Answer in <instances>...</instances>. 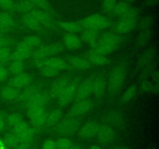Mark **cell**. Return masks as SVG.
<instances>
[{
  "mask_svg": "<svg viewBox=\"0 0 159 149\" xmlns=\"http://www.w3.org/2000/svg\"><path fill=\"white\" fill-rule=\"evenodd\" d=\"M99 141L103 144H111L116 138V132L114 129L107 124L99 126L97 131Z\"/></svg>",
  "mask_w": 159,
  "mask_h": 149,
  "instance_id": "9c48e42d",
  "label": "cell"
},
{
  "mask_svg": "<svg viewBox=\"0 0 159 149\" xmlns=\"http://www.w3.org/2000/svg\"><path fill=\"white\" fill-rule=\"evenodd\" d=\"M92 106H93V102L88 99L77 101L76 103L73 106V114L76 116H82L90 110Z\"/></svg>",
  "mask_w": 159,
  "mask_h": 149,
  "instance_id": "9a60e30c",
  "label": "cell"
},
{
  "mask_svg": "<svg viewBox=\"0 0 159 149\" xmlns=\"http://www.w3.org/2000/svg\"><path fill=\"white\" fill-rule=\"evenodd\" d=\"M5 128V122H4V120H3L2 116L0 114V132Z\"/></svg>",
  "mask_w": 159,
  "mask_h": 149,
  "instance_id": "681fc988",
  "label": "cell"
},
{
  "mask_svg": "<svg viewBox=\"0 0 159 149\" xmlns=\"http://www.w3.org/2000/svg\"><path fill=\"white\" fill-rule=\"evenodd\" d=\"M37 92H38V90H37L36 88H34V87L33 86L27 87V88H25L21 93L19 94L20 102L26 106V104L28 103V102L32 99L33 96H34Z\"/></svg>",
  "mask_w": 159,
  "mask_h": 149,
  "instance_id": "4dcf8cb0",
  "label": "cell"
},
{
  "mask_svg": "<svg viewBox=\"0 0 159 149\" xmlns=\"http://www.w3.org/2000/svg\"><path fill=\"white\" fill-rule=\"evenodd\" d=\"M64 47L60 43H51L48 45H43L37 48L36 52L44 57H50L51 56H56L63 51Z\"/></svg>",
  "mask_w": 159,
  "mask_h": 149,
  "instance_id": "30bf717a",
  "label": "cell"
},
{
  "mask_svg": "<svg viewBox=\"0 0 159 149\" xmlns=\"http://www.w3.org/2000/svg\"><path fill=\"white\" fill-rule=\"evenodd\" d=\"M68 64L71 68L77 70H86L91 66V64L87 59L79 57H71L68 58Z\"/></svg>",
  "mask_w": 159,
  "mask_h": 149,
  "instance_id": "ac0fdd59",
  "label": "cell"
},
{
  "mask_svg": "<svg viewBox=\"0 0 159 149\" xmlns=\"http://www.w3.org/2000/svg\"><path fill=\"white\" fill-rule=\"evenodd\" d=\"M15 148L16 149H30V147L29 144H22V143H20V144H19Z\"/></svg>",
  "mask_w": 159,
  "mask_h": 149,
  "instance_id": "c3c4849f",
  "label": "cell"
},
{
  "mask_svg": "<svg viewBox=\"0 0 159 149\" xmlns=\"http://www.w3.org/2000/svg\"><path fill=\"white\" fill-rule=\"evenodd\" d=\"M22 24L26 28L34 30H37L40 28V24L38 22L34 19V17L30 13H25L22 16L20 19Z\"/></svg>",
  "mask_w": 159,
  "mask_h": 149,
  "instance_id": "4316f807",
  "label": "cell"
},
{
  "mask_svg": "<svg viewBox=\"0 0 159 149\" xmlns=\"http://www.w3.org/2000/svg\"><path fill=\"white\" fill-rule=\"evenodd\" d=\"M30 56L31 54H28V53L16 49L13 52L10 53L9 60L12 61H24L26 58L30 57Z\"/></svg>",
  "mask_w": 159,
  "mask_h": 149,
  "instance_id": "836d02e7",
  "label": "cell"
},
{
  "mask_svg": "<svg viewBox=\"0 0 159 149\" xmlns=\"http://www.w3.org/2000/svg\"><path fill=\"white\" fill-rule=\"evenodd\" d=\"M0 7L6 10L15 9V3L13 0H0Z\"/></svg>",
  "mask_w": 159,
  "mask_h": 149,
  "instance_id": "b9f144b4",
  "label": "cell"
},
{
  "mask_svg": "<svg viewBox=\"0 0 159 149\" xmlns=\"http://www.w3.org/2000/svg\"><path fill=\"white\" fill-rule=\"evenodd\" d=\"M2 36H4V34H3V33H2V32H0V37H2Z\"/></svg>",
  "mask_w": 159,
  "mask_h": 149,
  "instance_id": "11a10c76",
  "label": "cell"
},
{
  "mask_svg": "<svg viewBox=\"0 0 159 149\" xmlns=\"http://www.w3.org/2000/svg\"><path fill=\"white\" fill-rule=\"evenodd\" d=\"M86 58L90 64L97 65V66H103V65H107L109 62V59L106 56L95 54V53H92L90 51L87 54Z\"/></svg>",
  "mask_w": 159,
  "mask_h": 149,
  "instance_id": "83f0119b",
  "label": "cell"
},
{
  "mask_svg": "<svg viewBox=\"0 0 159 149\" xmlns=\"http://www.w3.org/2000/svg\"><path fill=\"white\" fill-rule=\"evenodd\" d=\"M43 149H57L56 143L52 140H46L43 144Z\"/></svg>",
  "mask_w": 159,
  "mask_h": 149,
  "instance_id": "7dc6e473",
  "label": "cell"
},
{
  "mask_svg": "<svg viewBox=\"0 0 159 149\" xmlns=\"http://www.w3.org/2000/svg\"><path fill=\"white\" fill-rule=\"evenodd\" d=\"M89 149H102V148L97 145H92L91 147H89Z\"/></svg>",
  "mask_w": 159,
  "mask_h": 149,
  "instance_id": "f907efd6",
  "label": "cell"
},
{
  "mask_svg": "<svg viewBox=\"0 0 159 149\" xmlns=\"http://www.w3.org/2000/svg\"><path fill=\"white\" fill-rule=\"evenodd\" d=\"M1 50H2V47H0V51H1Z\"/></svg>",
  "mask_w": 159,
  "mask_h": 149,
  "instance_id": "680465c9",
  "label": "cell"
},
{
  "mask_svg": "<svg viewBox=\"0 0 159 149\" xmlns=\"http://www.w3.org/2000/svg\"><path fill=\"white\" fill-rule=\"evenodd\" d=\"M92 86H93V93L96 96H101L104 94L107 88V82L102 77H97L92 80Z\"/></svg>",
  "mask_w": 159,
  "mask_h": 149,
  "instance_id": "44dd1931",
  "label": "cell"
},
{
  "mask_svg": "<svg viewBox=\"0 0 159 149\" xmlns=\"http://www.w3.org/2000/svg\"><path fill=\"white\" fill-rule=\"evenodd\" d=\"M55 143L57 149H68L72 145V143H71V140L67 138H60Z\"/></svg>",
  "mask_w": 159,
  "mask_h": 149,
  "instance_id": "ab89813d",
  "label": "cell"
},
{
  "mask_svg": "<svg viewBox=\"0 0 159 149\" xmlns=\"http://www.w3.org/2000/svg\"><path fill=\"white\" fill-rule=\"evenodd\" d=\"M92 93H93L92 80L84 81L79 85V86H78L75 98L77 101L87 99L91 96Z\"/></svg>",
  "mask_w": 159,
  "mask_h": 149,
  "instance_id": "8fae6325",
  "label": "cell"
},
{
  "mask_svg": "<svg viewBox=\"0 0 159 149\" xmlns=\"http://www.w3.org/2000/svg\"><path fill=\"white\" fill-rule=\"evenodd\" d=\"M44 64L56 68V69H57L58 71H61V70L69 71V70L72 69V68H71V66L69 65V64H68V62H66V61L57 57H47L46 60H45L44 61Z\"/></svg>",
  "mask_w": 159,
  "mask_h": 149,
  "instance_id": "2e32d148",
  "label": "cell"
},
{
  "mask_svg": "<svg viewBox=\"0 0 159 149\" xmlns=\"http://www.w3.org/2000/svg\"><path fill=\"white\" fill-rule=\"evenodd\" d=\"M10 53L9 47H2L0 51V62H6L9 61Z\"/></svg>",
  "mask_w": 159,
  "mask_h": 149,
  "instance_id": "ee69618b",
  "label": "cell"
},
{
  "mask_svg": "<svg viewBox=\"0 0 159 149\" xmlns=\"http://www.w3.org/2000/svg\"><path fill=\"white\" fill-rule=\"evenodd\" d=\"M30 2L34 4V6H37L48 15L51 12V6L48 0H30Z\"/></svg>",
  "mask_w": 159,
  "mask_h": 149,
  "instance_id": "74e56055",
  "label": "cell"
},
{
  "mask_svg": "<svg viewBox=\"0 0 159 149\" xmlns=\"http://www.w3.org/2000/svg\"><path fill=\"white\" fill-rule=\"evenodd\" d=\"M68 149H81V148H80V147H78V146H73V145H71V147H70Z\"/></svg>",
  "mask_w": 159,
  "mask_h": 149,
  "instance_id": "f5cc1de1",
  "label": "cell"
},
{
  "mask_svg": "<svg viewBox=\"0 0 159 149\" xmlns=\"http://www.w3.org/2000/svg\"><path fill=\"white\" fill-rule=\"evenodd\" d=\"M3 147H2V149H10V148H9V147H6V146H4V145H2Z\"/></svg>",
  "mask_w": 159,
  "mask_h": 149,
  "instance_id": "db71d44e",
  "label": "cell"
},
{
  "mask_svg": "<svg viewBox=\"0 0 159 149\" xmlns=\"http://www.w3.org/2000/svg\"><path fill=\"white\" fill-rule=\"evenodd\" d=\"M113 12L115 15L119 16L120 19L130 16L137 15L136 12L131 7V6L125 2H120L116 3L113 9Z\"/></svg>",
  "mask_w": 159,
  "mask_h": 149,
  "instance_id": "7c38bea8",
  "label": "cell"
},
{
  "mask_svg": "<svg viewBox=\"0 0 159 149\" xmlns=\"http://www.w3.org/2000/svg\"><path fill=\"white\" fill-rule=\"evenodd\" d=\"M30 13L34 17V19L38 22L40 25H43L46 26H50L51 25V19L46 12L39 9H33Z\"/></svg>",
  "mask_w": 159,
  "mask_h": 149,
  "instance_id": "ffe728a7",
  "label": "cell"
},
{
  "mask_svg": "<svg viewBox=\"0 0 159 149\" xmlns=\"http://www.w3.org/2000/svg\"><path fill=\"white\" fill-rule=\"evenodd\" d=\"M18 89L12 85H7L5 86L0 92V96L2 98V99L6 101H12L16 99L19 96Z\"/></svg>",
  "mask_w": 159,
  "mask_h": 149,
  "instance_id": "603a6c76",
  "label": "cell"
},
{
  "mask_svg": "<svg viewBox=\"0 0 159 149\" xmlns=\"http://www.w3.org/2000/svg\"><path fill=\"white\" fill-rule=\"evenodd\" d=\"M12 133L17 137L20 143L30 144L34 138V131L26 123L21 121L12 127Z\"/></svg>",
  "mask_w": 159,
  "mask_h": 149,
  "instance_id": "277c9868",
  "label": "cell"
},
{
  "mask_svg": "<svg viewBox=\"0 0 159 149\" xmlns=\"http://www.w3.org/2000/svg\"><path fill=\"white\" fill-rule=\"evenodd\" d=\"M114 149H130L127 147H124V146H118V147H116Z\"/></svg>",
  "mask_w": 159,
  "mask_h": 149,
  "instance_id": "816d5d0a",
  "label": "cell"
},
{
  "mask_svg": "<svg viewBox=\"0 0 159 149\" xmlns=\"http://www.w3.org/2000/svg\"><path fill=\"white\" fill-rule=\"evenodd\" d=\"M31 76L29 74L25 72H22L20 74H16L11 79L10 85L15 88H25L28 86L31 82Z\"/></svg>",
  "mask_w": 159,
  "mask_h": 149,
  "instance_id": "4fadbf2b",
  "label": "cell"
},
{
  "mask_svg": "<svg viewBox=\"0 0 159 149\" xmlns=\"http://www.w3.org/2000/svg\"><path fill=\"white\" fill-rule=\"evenodd\" d=\"M40 71L43 74V75H44L47 78H53L54 76L57 75L58 74L59 71L56 68H53V67L50 66V65H46V64H43L41 67L40 68Z\"/></svg>",
  "mask_w": 159,
  "mask_h": 149,
  "instance_id": "d590c367",
  "label": "cell"
},
{
  "mask_svg": "<svg viewBox=\"0 0 159 149\" xmlns=\"http://www.w3.org/2000/svg\"><path fill=\"white\" fill-rule=\"evenodd\" d=\"M77 88L78 84L75 82L70 81V82L65 87V88L62 92L61 94L57 98L59 99V104L62 106L68 105L75 98Z\"/></svg>",
  "mask_w": 159,
  "mask_h": 149,
  "instance_id": "ba28073f",
  "label": "cell"
},
{
  "mask_svg": "<svg viewBox=\"0 0 159 149\" xmlns=\"http://www.w3.org/2000/svg\"><path fill=\"white\" fill-rule=\"evenodd\" d=\"M21 121H23L22 119L21 115L18 114V113H13V114L9 115L7 117V122L12 127H14L15 125L18 124L19 123H20Z\"/></svg>",
  "mask_w": 159,
  "mask_h": 149,
  "instance_id": "60d3db41",
  "label": "cell"
},
{
  "mask_svg": "<svg viewBox=\"0 0 159 149\" xmlns=\"http://www.w3.org/2000/svg\"><path fill=\"white\" fill-rule=\"evenodd\" d=\"M26 113L30 119L33 125L36 127H41L44 125L47 118V113L45 107L41 106H27Z\"/></svg>",
  "mask_w": 159,
  "mask_h": 149,
  "instance_id": "5b68a950",
  "label": "cell"
},
{
  "mask_svg": "<svg viewBox=\"0 0 159 149\" xmlns=\"http://www.w3.org/2000/svg\"><path fill=\"white\" fill-rule=\"evenodd\" d=\"M22 42L27 45V46L34 48L36 47L40 46V39L37 36H29V37H25L24 40Z\"/></svg>",
  "mask_w": 159,
  "mask_h": 149,
  "instance_id": "f35d334b",
  "label": "cell"
},
{
  "mask_svg": "<svg viewBox=\"0 0 159 149\" xmlns=\"http://www.w3.org/2000/svg\"><path fill=\"white\" fill-rule=\"evenodd\" d=\"M64 43L65 46L71 50L78 49L81 47V40L79 37L74 34H69L67 33L64 36Z\"/></svg>",
  "mask_w": 159,
  "mask_h": 149,
  "instance_id": "d4e9b609",
  "label": "cell"
},
{
  "mask_svg": "<svg viewBox=\"0 0 159 149\" xmlns=\"http://www.w3.org/2000/svg\"><path fill=\"white\" fill-rule=\"evenodd\" d=\"M24 68L25 65L23 61H12L9 65V68L8 70L11 74L16 75V74L23 72Z\"/></svg>",
  "mask_w": 159,
  "mask_h": 149,
  "instance_id": "e575fe53",
  "label": "cell"
},
{
  "mask_svg": "<svg viewBox=\"0 0 159 149\" xmlns=\"http://www.w3.org/2000/svg\"><path fill=\"white\" fill-rule=\"evenodd\" d=\"M80 126V120L76 116H68L56 124L55 131L58 134L68 136L74 133Z\"/></svg>",
  "mask_w": 159,
  "mask_h": 149,
  "instance_id": "7a4b0ae2",
  "label": "cell"
},
{
  "mask_svg": "<svg viewBox=\"0 0 159 149\" xmlns=\"http://www.w3.org/2000/svg\"><path fill=\"white\" fill-rule=\"evenodd\" d=\"M59 26L69 34H75L83 29V26L81 23L74 21H61L59 22Z\"/></svg>",
  "mask_w": 159,
  "mask_h": 149,
  "instance_id": "d6986e66",
  "label": "cell"
},
{
  "mask_svg": "<svg viewBox=\"0 0 159 149\" xmlns=\"http://www.w3.org/2000/svg\"><path fill=\"white\" fill-rule=\"evenodd\" d=\"M102 6L108 12L113 11L115 6L116 4V0H102Z\"/></svg>",
  "mask_w": 159,
  "mask_h": 149,
  "instance_id": "7bdbcfd3",
  "label": "cell"
},
{
  "mask_svg": "<svg viewBox=\"0 0 159 149\" xmlns=\"http://www.w3.org/2000/svg\"><path fill=\"white\" fill-rule=\"evenodd\" d=\"M137 93V88L134 85H132V86L129 87L126 91H124V93H123L122 96H121V102L122 103H127L129 101L131 100L134 98V96H135Z\"/></svg>",
  "mask_w": 159,
  "mask_h": 149,
  "instance_id": "8d00e7d4",
  "label": "cell"
},
{
  "mask_svg": "<svg viewBox=\"0 0 159 149\" xmlns=\"http://www.w3.org/2000/svg\"><path fill=\"white\" fill-rule=\"evenodd\" d=\"M137 25H138L137 15L130 16L121 18L116 23L115 26V30L120 34H128L135 29Z\"/></svg>",
  "mask_w": 159,
  "mask_h": 149,
  "instance_id": "52a82bcc",
  "label": "cell"
},
{
  "mask_svg": "<svg viewBox=\"0 0 159 149\" xmlns=\"http://www.w3.org/2000/svg\"><path fill=\"white\" fill-rule=\"evenodd\" d=\"M33 9H34V4L31 2L30 0H22L15 4V9L25 13L30 12Z\"/></svg>",
  "mask_w": 159,
  "mask_h": 149,
  "instance_id": "d6a6232c",
  "label": "cell"
},
{
  "mask_svg": "<svg viewBox=\"0 0 159 149\" xmlns=\"http://www.w3.org/2000/svg\"><path fill=\"white\" fill-rule=\"evenodd\" d=\"M122 39L120 36L114 33H106L102 34L101 37H99L98 43L105 47L110 53L116 50L120 44Z\"/></svg>",
  "mask_w": 159,
  "mask_h": 149,
  "instance_id": "8992f818",
  "label": "cell"
},
{
  "mask_svg": "<svg viewBox=\"0 0 159 149\" xmlns=\"http://www.w3.org/2000/svg\"><path fill=\"white\" fill-rule=\"evenodd\" d=\"M47 103H48V96L44 93L38 91L28 102V103L26 105V107L31 106L45 107Z\"/></svg>",
  "mask_w": 159,
  "mask_h": 149,
  "instance_id": "cb8c5ba5",
  "label": "cell"
},
{
  "mask_svg": "<svg viewBox=\"0 0 159 149\" xmlns=\"http://www.w3.org/2000/svg\"><path fill=\"white\" fill-rule=\"evenodd\" d=\"M105 121L107 125L110 126V127H118L122 124L123 116L120 113L113 112V113H109L106 116Z\"/></svg>",
  "mask_w": 159,
  "mask_h": 149,
  "instance_id": "f546056e",
  "label": "cell"
},
{
  "mask_svg": "<svg viewBox=\"0 0 159 149\" xmlns=\"http://www.w3.org/2000/svg\"><path fill=\"white\" fill-rule=\"evenodd\" d=\"M127 74V68L124 65H119L111 71L108 80L109 90L112 93H116L124 84Z\"/></svg>",
  "mask_w": 159,
  "mask_h": 149,
  "instance_id": "6da1fadb",
  "label": "cell"
},
{
  "mask_svg": "<svg viewBox=\"0 0 159 149\" xmlns=\"http://www.w3.org/2000/svg\"><path fill=\"white\" fill-rule=\"evenodd\" d=\"M128 1H130V2H134V1H136V0H128Z\"/></svg>",
  "mask_w": 159,
  "mask_h": 149,
  "instance_id": "9f6ffc18",
  "label": "cell"
},
{
  "mask_svg": "<svg viewBox=\"0 0 159 149\" xmlns=\"http://www.w3.org/2000/svg\"><path fill=\"white\" fill-rule=\"evenodd\" d=\"M70 81L71 80L68 79H61L56 81L50 88V95L52 97L58 98Z\"/></svg>",
  "mask_w": 159,
  "mask_h": 149,
  "instance_id": "e0dca14e",
  "label": "cell"
},
{
  "mask_svg": "<svg viewBox=\"0 0 159 149\" xmlns=\"http://www.w3.org/2000/svg\"><path fill=\"white\" fill-rule=\"evenodd\" d=\"M99 126L96 122H89L82 127L79 130V135L82 138L90 139L97 134Z\"/></svg>",
  "mask_w": 159,
  "mask_h": 149,
  "instance_id": "5bb4252c",
  "label": "cell"
},
{
  "mask_svg": "<svg viewBox=\"0 0 159 149\" xmlns=\"http://www.w3.org/2000/svg\"><path fill=\"white\" fill-rule=\"evenodd\" d=\"M19 144H20V141L17 137L13 133H8L4 137V138L2 140L1 145L6 146L9 148H15Z\"/></svg>",
  "mask_w": 159,
  "mask_h": 149,
  "instance_id": "1f68e13d",
  "label": "cell"
},
{
  "mask_svg": "<svg viewBox=\"0 0 159 149\" xmlns=\"http://www.w3.org/2000/svg\"><path fill=\"white\" fill-rule=\"evenodd\" d=\"M82 38L84 42H85L87 44L90 45L92 47H93L97 43L99 34L96 32V30H94V29H86L82 31Z\"/></svg>",
  "mask_w": 159,
  "mask_h": 149,
  "instance_id": "7402d4cb",
  "label": "cell"
},
{
  "mask_svg": "<svg viewBox=\"0 0 159 149\" xmlns=\"http://www.w3.org/2000/svg\"><path fill=\"white\" fill-rule=\"evenodd\" d=\"M15 24L12 16L6 12H0V32L4 34L7 29L12 28Z\"/></svg>",
  "mask_w": 159,
  "mask_h": 149,
  "instance_id": "484cf974",
  "label": "cell"
},
{
  "mask_svg": "<svg viewBox=\"0 0 159 149\" xmlns=\"http://www.w3.org/2000/svg\"><path fill=\"white\" fill-rule=\"evenodd\" d=\"M9 75V71L7 68L3 66H0V82L6 80Z\"/></svg>",
  "mask_w": 159,
  "mask_h": 149,
  "instance_id": "bcb514c9",
  "label": "cell"
},
{
  "mask_svg": "<svg viewBox=\"0 0 159 149\" xmlns=\"http://www.w3.org/2000/svg\"><path fill=\"white\" fill-rule=\"evenodd\" d=\"M2 144V140H1V138H0V145H1Z\"/></svg>",
  "mask_w": 159,
  "mask_h": 149,
  "instance_id": "6f0895ef",
  "label": "cell"
},
{
  "mask_svg": "<svg viewBox=\"0 0 159 149\" xmlns=\"http://www.w3.org/2000/svg\"><path fill=\"white\" fill-rule=\"evenodd\" d=\"M62 118V112L60 110H54L47 115L44 125L47 127H54Z\"/></svg>",
  "mask_w": 159,
  "mask_h": 149,
  "instance_id": "f1b7e54d",
  "label": "cell"
},
{
  "mask_svg": "<svg viewBox=\"0 0 159 149\" xmlns=\"http://www.w3.org/2000/svg\"><path fill=\"white\" fill-rule=\"evenodd\" d=\"M16 49L23 51H24V52H26V53H28V54H31V55H32V54H33V48L27 46V45L25 44V43H23V42H21V43H20L19 44H17Z\"/></svg>",
  "mask_w": 159,
  "mask_h": 149,
  "instance_id": "f6af8a7d",
  "label": "cell"
},
{
  "mask_svg": "<svg viewBox=\"0 0 159 149\" xmlns=\"http://www.w3.org/2000/svg\"><path fill=\"white\" fill-rule=\"evenodd\" d=\"M81 24L82 25L83 28L89 29H106L110 26V21L106 16L99 14H94V15L89 16L83 19Z\"/></svg>",
  "mask_w": 159,
  "mask_h": 149,
  "instance_id": "3957f363",
  "label": "cell"
}]
</instances>
